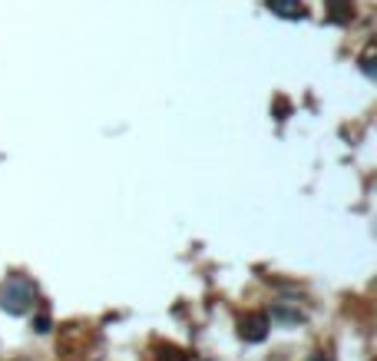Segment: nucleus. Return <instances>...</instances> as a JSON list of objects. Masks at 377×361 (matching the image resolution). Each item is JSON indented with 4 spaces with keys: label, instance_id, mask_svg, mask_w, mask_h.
Segmentation results:
<instances>
[{
    "label": "nucleus",
    "instance_id": "5",
    "mask_svg": "<svg viewBox=\"0 0 377 361\" xmlns=\"http://www.w3.org/2000/svg\"><path fill=\"white\" fill-rule=\"evenodd\" d=\"M268 7L275 13H281V17H302L304 13L302 0H268Z\"/></svg>",
    "mask_w": 377,
    "mask_h": 361
},
{
    "label": "nucleus",
    "instance_id": "6",
    "mask_svg": "<svg viewBox=\"0 0 377 361\" xmlns=\"http://www.w3.org/2000/svg\"><path fill=\"white\" fill-rule=\"evenodd\" d=\"M37 332H50V322H47V315H40V318H37Z\"/></svg>",
    "mask_w": 377,
    "mask_h": 361
},
{
    "label": "nucleus",
    "instance_id": "1",
    "mask_svg": "<svg viewBox=\"0 0 377 361\" xmlns=\"http://www.w3.org/2000/svg\"><path fill=\"white\" fill-rule=\"evenodd\" d=\"M27 302H34V288L27 285V282H20V278H10L7 288L0 292V305L10 311H24Z\"/></svg>",
    "mask_w": 377,
    "mask_h": 361
},
{
    "label": "nucleus",
    "instance_id": "4",
    "mask_svg": "<svg viewBox=\"0 0 377 361\" xmlns=\"http://www.w3.org/2000/svg\"><path fill=\"white\" fill-rule=\"evenodd\" d=\"M327 13H331V20L344 24V20H351L354 3H351V0H327Z\"/></svg>",
    "mask_w": 377,
    "mask_h": 361
},
{
    "label": "nucleus",
    "instance_id": "3",
    "mask_svg": "<svg viewBox=\"0 0 377 361\" xmlns=\"http://www.w3.org/2000/svg\"><path fill=\"white\" fill-rule=\"evenodd\" d=\"M242 338L245 341H262L268 335V318L265 315H249V318H242Z\"/></svg>",
    "mask_w": 377,
    "mask_h": 361
},
{
    "label": "nucleus",
    "instance_id": "2",
    "mask_svg": "<svg viewBox=\"0 0 377 361\" xmlns=\"http://www.w3.org/2000/svg\"><path fill=\"white\" fill-rule=\"evenodd\" d=\"M142 361H192V358L182 348L169 345V341H156V345H149V351H146Z\"/></svg>",
    "mask_w": 377,
    "mask_h": 361
}]
</instances>
